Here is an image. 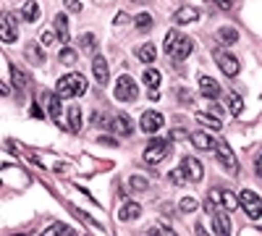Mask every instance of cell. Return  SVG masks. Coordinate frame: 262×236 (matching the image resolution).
I'll use <instances>...</instances> for the list:
<instances>
[{
  "instance_id": "16",
  "label": "cell",
  "mask_w": 262,
  "mask_h": 236,
  "mask_svg": "<svg viewBox=\"0 0 262 236\" xmlns=\"http://www.w3.org/2000/svg\"><path fill=\"white\" fill-rule=\"evenodd\" d=\"M212 231L221 233V236H228L231 233V218L226 216V212H221V210L212 212Z\"/></svg>"
},
{
  "instance_id": "19",
  "label": "cell",
  "mask_w": 262,
  "mask_h": 236,
  "mask_svg": "<svg viewBox=\"0 0 262 236\" xmlns=\"http://www.w3.org/2000/svg\"><path fill=\"white\" fill-rule=\"evenodd\" d=\"M24 55H27L29 63H34V66H45V53H42V48L37 45V42H29Z\"/></svg>"
},
{
  "instance_id": "29",
  "label": "cell",
  "mask_w": 262,
  "mask_h": 236,
  "mask_svg": "<svg viewBox=\"0 0 262 236\" xmlns=\"http://www.w3.org/2000/svg\"><path fill=\"white\" fill-rule=\"evenodd\" d=\"M79 45H81V50H86V53H92V55H95V50H97V39H95L92 32H84V34L79 37Z\"/></svg>"
},
{
  "instance_id": "25",
  "label": "cell",
  "mask_w": 262,
  "mask_h": 236,
  "mask_svg": "<svg viewBox=\"0 0 262 236\" xmlns=\"http://www.w3.org/2000/svg\"><path fill=\"white\" fill-rule=\"evenodd\" d=\"M76 231L71 226H66V223H50L45 228V236H74Z\"/></svg>"
},
{
  "instance_id": "7",
  "label": "cell",
  "mask_w": 262,
  "mask_h": 236,
  "mask_svg": "<svg viewBox=\"0 0 262 236\" xmlns=\"http://www.w3.org/2000/svg\"><path fill=\"white\" fill-rule=\"evenodd\" d=\"M212 58H215V63H217V69H221L226 76H236L238 69H242V66H238V60H236L231 53H226V50H215Z\"/></svg>"
},
{
  "instance_id": "10",
  "label": "cell",
  "mask_w": 262,
  "mask_h": 236,
  "mask_svg": "<svg viewBox=\"0 0 262 236\" xmlns=\"http://www.w3.org/2000/svg\"><path fill=\"white\" fill-rule=\"evenodd\" d=\"M196 87H200V92L205 95V97H210V100H217V97H221V84H217L212 76H200V79H196Z\"/></svg>"
},
{
  "instance_id": "31",
  "label": "cell",
  "mask_w": 262,
  "mask_h": 236,
  "mask_svg": "<svg viewBox=\"0 0 262 236\" xmlns=\"http://www.w3.org/2000/svg\"><path fill=\"white\" fill-rule=\"evenodd\" d=\"M196 121H200L202 126H207V128H221V118L212 116V113H196Z\"/></svg>"
},
{
  "instance_id": "38",
  "label": "cell",
  "mask_w": 262,
  "mask_h": 236,
  "mask_svg": "<svg viewBox=\"0 0 262 236\" xmlns=\"http://www.w3.org/2000/svg\"><path fill=\"white\" fill-rule=\"evenodd\" d=\"M55 39H58V32H53V29H45V32H42V42H45V45H53Z\"/></svg>"
},
{
  "instance_id": "37",
  "label": "cell",
  "mask_w": 262,
  "mask_h": 236,
  "mask_svg": "<svg viewBox=\"0 0 262 236\" xmlns=\"http://www.w3.org/2000/svg\"><path fill=\"white\" fill-rule=\"evenodd\" d=\"M170 181H173V184H184V181H186V174H184V168H176V170H170Z\"/></svg>"
},
{
  "instance_id": "3",
  "label": "cell",
  "mask_w": 262,
  "mask_h": 236,
  "mask_svg": "<svg viewBox=\"0 0 262 236\" xmlns=\"http://www.w3.org/2000/svg\"><path fill=\"white\" fill-rule=\"evenodd\" d=\"M215 155H217V165H221L226 174H231V176H238V160H236V155H233V149L228 147V142H217V147H215Z\"/></svg>"
},
{
  "instance_id": "30",
  "label": "cell",
  "mask_w": 262,
  "mask_h": 236,
  "mask_svg": "<svg viewBox=\"0 0 262 236\" xmlns=\"http://www.w3.org/2000/svg\"><path fill=\"white\" fill-rule=\"evenodd\" d=\"M58 60L63 63V66H74V63L79 60V53H76L74 48H63L60 55H58Z\"/></svg>"
},
{
  "instance_id": "17",
  "label": "cell",
  "mask_w": 262,
  "mask_h": 236,
  "mask_svg": "<svg viewBox=\"0 0 262 236\" xmlns=\"http://www.w3.org/2000/svg\"><path fill=\"white\" fill-rule=\"evenodd\" d=\"M142 216V207L137 205V202H126L121 210H118V221L121 223H128V221H134V218H139Z\"/></svg>"
},
{
  "instance_id": "9",
  "label": "cell",
  "mask_w": 262,
  "mask_h": 236,
  "mask_svg": "<svg viewBox=\"0 0 262 236\" xmlns=\"http://www.w3.org/2000/svg\"><path fill=\"white\" fill-rule=\"evenodd\" d=\"M92 74H95V81L100 84V87H107L111 71H107V60L102 55H92Z\"/></svg>"
},
{
  "instance_id": "39",
  "label": "cell",
  "mask_w": 262,
  "mask_h": 236,
  "mask_svg": "<svg viewBox=\"0 0 262 236\" xmlns=\"http://www.w3.org/2000/svg\"><path fill=\"white\" fill-rule=\"evenodd\" d=\"M63 6H66V11H71V13H79V11H81L79 0H63Z\"/></svg>"
},
{
  "instance_id": "20",
  "label": "cell",
  "mask_w": 262,
  "mask_h": 236,
  "mask_svg": "<svg viewBox=\"0 0 262 236\" xmlns=\"http://www.w3.org/2000/svg\"><path fill=\"white\" fill-rule=\"evenodd\" d=\"M21 18L29 21V24H34V21L39 18V3H37V0H24V8H21Z\"/></svg>"
},
{
  "instance_id": "12",
  "label": "cell",
  "mask_w": 262,
  "mask_h": 236,
  "mask_svg": "<svg viewBox=\"0 0 262 236\" xmlns=\"http://www.w3.org/2000/svg\"><path fill=\"white\" fill-rule=\"evenodd\" d=\"M18 37V32H16V16L13 13H3V27H0V39L6 42H13Z\"/></svg>"
},
{
  "instance_id": "21",
  "label": "cell",
  "mask_w": 262,
  "mask_h": 236,
  "mask_svg": "<svg viewBox=\"0 0 262 236\" xmlns=\"http://www.w3.org/2000/svg\"><path fill=\"white\" fill-rule=\"evenodd\" d=\"M221 205L226 210H238L242 207V197H236L231 189H221Z\"/></svg>"
},
{
  "instance_id": "41",
  "label": "cell",
  "mask_w": 262,
  "mask_h": 236,
  "mask_svg": "<svg viewBox=\"0 0 262 236\" xmlns=\"http://www.w3.org/2000/svg\"><path fill=\"white\" fill-rule=\"evenodd\" d=\"M217 8H223V11H231L233 8V0H215Z\"/></svg>"
},
{
  "instance_id": "23",
  "label": "cell",
  "mask_w": 262,
  "mask_h": 236,
  "mask_svg": "<svg viewBox=\"0 0 262 236\" xmlns=\"http://www.w3.org/2000/svg\"><path fill=\"white\" fill-rule=\"evenodd\" d=\"M236 39H238V32L233 27H221L217 29V42H221V45H236Z\"/></svg>"
},
{
  "instance_id": "4",
  "label": "cell",
  "mask_w": 262,
  "mask_h": 236,
  "mask_svg": "<svg viewBox=\"0 0 262 236\" xmlns=\"http://www.w3.org/2000/svg\"><path fill=\"white\" fill-rule=\"evenodd\" d=\"M113 95H116V100H121V102H134L137 97H139V90H137V81L131 79V76H118L116 79V90H113Z\"/></svg>"
},
{
  "instance_id": "6",
  "label": "cell",
  "mask_w": 262,
  "mask_h": 236,
  "mask_svg": "<svg viewBox=\"0 0 262 236\" xmlns=\"http://www.w3.org/2000/svg\"><path fill=\"white\" fill-rule=\"evenodd\" d=\"M242 207H244V212H247L252 221H257L262 216V200L257 197V191H252V189H244L242 191Z\"/></svg>"
},
{
  "instance_id": "22",
  "label": "cell",
  "mask_w": 262,
  "mask_h": 236,
  "mask_svg": "<svg viewBox=\"0 0 262 236\" xmlns=\"http://www.w3.org/2000/svg\"><path fill=\"white\" fill-rule=\"evenodd\" d=\"M69 132H74V134L81 132V108L79 105H71L69 108Z\"/></svg>"
},
{
  "instance_id": "11",
  "label": "cell",
  "mask_w": 262,
  "mask_h": 236,
  "mask_svg": "<svg viewBox=\"0 0 262 236\" xmlns=\"http://www.w3.org/2000/svg\"><path fill=\"white\" fill-rule=\"evenodd\" d=\"M200 8H194V6H181L176 13H173V24H194V21H200Z\"/></svg>"
},
{
  "instance_id": "43",
  "label": "cell",
  "mask_w": 262,
  "mask_h": 236,
  "mask_svg": "<svg viewBox=\"0 0 262 236\" xmlns=\"http://www.w3.org/2000/svg\"><path fill=\"white\" fill-rule=\"evenodd\" d=\"M170 137H173V139H181V137H184V128H173Z\"/></svg>"
},
{
  "instance_id": "18",
  "label": "cell",
  "mask_w": 262,
  "mask_h": 236,
  "mask_svg": "<svg viewBox=\"0 0 262 236\" xmlns=\"http://www.w3.org/2000/svg\"><path fill=\"white\" fill-rule=\"evenodd\" d=\"M60 100H63V97H60L58 92H55V95H48V116L63 126V121H60V113H63V105H60Z\"/></svg>"
},
{
  "instance_id": "8",
  "label": "cell",
  "mask_w": 262,
  "mask_h": 236,
  "mask_svg": "<svg viewBox=\"0 0 262 236\" xmlns=\"http://www.w3.org/2000/svg\"><path fill=\"white\" fill-rule=\"evenodd\" d=\"M181 168H184V174H186L189 181H202V179H205V165L196 160L194 155H186V158L181 160Z\"/></svg>"
},
{
  "instance_id": "13",
  "label": "cell",
  "mask_w": 262,
  "mask_h": 236,
  "mask_svg": "<svg viewBox=\"0 0 262 236\" xmlns=\"http://www.w3.org/2000/svg\"><path fill=\"white\" fill-rule=\"evenodd\" d=\"M113 132L121 137H131L134 134V123H131V118L126 113H116L113 116Z\"/></svg>"
},
{
  "instance_id": "14",
  "label": "cell",
  "mask_w": 262,
  "mask_h": 236,
  "mask_svg": "<svg viewBox=\"0 0 262 236\" xmlns=\"http://www.w3.org/2000/svg\"><path fill=\"white\" fill-rule=\"evenodd\" d=\"M191 50H194V42L189 39V37H179V42H176V48L170 50V55H173V60H184V58H189L191 55Z\"/></svg>"
},
{
  "instance_id": "1",
  "label": "cell",
  "mask_w": 262,
  "mask_h": 236,
  "mask_svg": "<svg viewBox=\"0 0 262 236\" xmlns=\"http://www.w3.org/2000/svg\"><path fill=\"white\" fill-rule=\"evenodd\" d=\"M55 92L60 95V97H81L84 92H86V79L81 76V74H66V76H60L58 79V84H55Z\"/></svg>"
},
{
  "instance_id": "2",
  "label": "cell",
  "mask_w": 262,
  "mask_h": 236,
  "mask_svg": "<svg viewBox=\"0 0 262 236\" xmlns=\"http://www.w3.org/2000/svg\"><path fill=\"white\" fill-rule=\"evenodd\" d=\"M168 155H170V144H168L165 139H152V142L144 147V153H142V158H144L147 165H160Z\"/></svg>"
},
{
  "instance_id": "40",
  "label": "cell",
  "mask_w": 262,
  "mask_h": 236,
  "mask_svg": "<svg viewBox=\"0 0 262 236\" xmlns=\"http://www.w3.org/2000/svg\"><path fill=\"white\" fill-rule=\"evenodd\" d=\"M210 113H212V116H217V118H223V113H226V111H223L215 100H212V102H210Z\"/></svg>"
},
{
  "instance_id": "42",
  "label": "cell",
  "mask_w": 262,
  "mask_h": 236,
  "mask_svg": "<svg viewBox=\"0 0 262 236\" xmlns=\"http://www.w3.org/2000/svg\"><path fill=\"white\" fill-rule=\"evenodd\" d=\"M254 168H257V176L262 179V155H257V160H254Z\"/></svg>"
},
{
  "instance_id": "28",
  "label": "cell",
  "mask_w": 262,
  "mask_h": 236,
  "mask_svg": "<svg viewBox=\"0 0 262 236\" xmlns=\"http://www.w3.org/2000/svg\"><path fill=\"white\" fill-rule=\"evenodd\" d=\"M137 58L142 60V63H152L158 58V48L155 45H142L139 50H137Z\"/></svg>"
},
{
  "instance_id": "35",
  "label": "cell",
  "mask_w": 262,
  "mask_h": 236,
  "mask_svg": "<svg viewBox=\"0 0 262 236\" xmlns=\"http://www.w3.org/2000/svg\"><path fill=\"white\" fill-rule=\"evenodd\" d=\"M179 37H181V34H179L176 29H170V32L165 34V45H163V48H165V53H170L173 48H176V42H179Z\"/></svg>"
},
{
  "instance_id": "46",
  "label": "cell",
  "mask_w": 262,
  "mask_h": 236,
  "mask_svg": "<svg viewBox=\"0 0 262 236\" xmlns=\"http://www.w3.org/2000/svg\"><path fill=\"white\" fill-rule=\"evenodd\" d=\"M149 100H160V92L158 90H149Z\"/></svg>"
},
{
  "instance_id": "32",
  "label": "cell",
  "mask_w": 262,
  "mask_h": 236,
  "mask_svg": "<svg viewBox=\"0 0 262 236\" xmlns=\"http://www.w3.org/2000/svg\"><path fill=\"white\" fill-rule=\"evenodd\" d=\"M128 189H131V191H147V189H149V181H147L144 176H137V174H134V176L128 179Z\"/></svg>"
},
{
  "instance_id": "24",
  "label": "cell",
  "mask_w": 262,
  "mask_h": 236,
  "mask_svg": "<svg viewBox=\"0 0 262 236\" xmlns=\"http://www.w3.org/2000/svg\"><path fill=\"white\" fill-rule=\"evenodd\" d=\"M55 32H58V39L60 42H69V18H66V13H58L55 16Z\"/></svg>"
},
{
  "instance_id": "44",
  "label": "cell",
  "mask_w": 262,
  "mask_h": 236,
  "mask_svg": "<svg viewBox=\"0 0 262 236\" xmlns=\"http://www.w3.org/2000/svg\"><path fill=\"white\" fill-rule=\"evenodd\" d=\"M32 116H34V118H42V116H45V113H42V111H39V108H37V105H34V102H32Z\"/></svg>"
},
{
  "instance_id": "26",
  "label": "cell",
  "mask_w": 262,
  "mask_h": 236,
  "mask_svg": "<svg viewBox=\"0 0 262 236\" xmlns=\"http://www.w3.org/2000/svg\"><path fill=\"white\" fill-rule=\"evenodd\" d=\"M11 79H13V87L16 90H24V87H29V76L21 71L18 66H11Z\"/></svg>"
},
{
  "instance_id": "27",
  "label": "cell",
  "mask_w": 262,
  "mask_h": 236,
  "mask_svg": "<svg viewBox=\"0 0 262 236\" xmlns=\"http://www.w3.org/2000/svg\"><path fill=\"white\" fill-rule=\"evenodd\" d=\"M142 81L147 84V87H158V84L163 81V74H160L158 69H144V74H142Z\"/></svg>"
},
{
  "instance_id": "36",
  "label": "cell",
  "mask_w": 262,
  "mask_h": 236,
  "mask_svg": "<svg viewBox=\"0 0 262 236\" xmlns=\"http://www.w3.org/2000/svg\"><path fill=\"white\" fill-rule=\"evenodd\" d=\"M196 207H200V202L191 200V197H184V200L179 202V210H181V212H191V210H196Z\"/></svg>"
},
{
  "instance_id": "34",
  "label": "cell",
  "mask_w": 262,
  "mask_h": 236,
  "mask_svg": "<svg viewBox=\"0 0 262 236\" xmlns=\"http://www.w3.org/2000/svg\"><path fill=\"white\" fill-rule=\"evenodd\" d=\"M228 111H231L233 116H242V111H244V100L238 97V95H233L231 102H228Z\"/></svg>"
},
{
  "instance_id": "45",
  "label": "cell",
  "mask_w": 262,
  "mask_h": 236,
  "mask_svg": "<svg viewBox=\"0 0 262 236\" xmlns=\"http://www.w3.org/2000/svg\"><path fill=\"white\" fill-rule=\"evenodd\" d=\"M100 142H102V144H116V139H113V137H100Z\"/></svg>"
},
{
  "instance_id": "15",
  "label": "cell",
  "mask_w": 262,
  "mask_h": 236,
  "mask_svg": "<svg viewBox=\"0 0 262 236\" xmlns=\"http://www.w3.org/2000/svg\"><path fill=\"white\" fill-rule=\"evenodd\" d=\"M189 139H191V144L200 149V153H207V149H215V147H217V142H215L210 134H202V132L189 134Z\"/></svg>"
},
{
  "instance_id": "33",
  "label": "cell",
  "mask_w": 262,
  "mask_h": 236,
  "mask_svg": "<svg viewBox=\"0 0 262 236\" xmlns=\"http://www.w3.org/2000/svg\"><path fill=\"white\" fill-rule=\"evenodd\" d=\"M134 24H137L139 32H149V29H152V16H149V13H139V16L134 18Z\"/></svg>"
},
{
  "instance_id": "5",
  "label": "cell",
  "mask_w": 262,
  "mask_h": 236,
  "mask_svg": "<svg viewBox=\"0 0 262 236\" xmlns=\"http://www.w3.org/2000/svg\"><path fill=\"white\" fill-rule=\"evenodd\" d=\"M165 123V116L160 111H144L142 118H139V128L144 134H158Z\"/></svg>"
}]
</instances>
